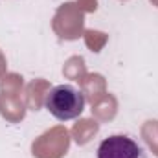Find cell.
<instances>
[{
    "label": "cell",
    "mask_w": 158,
    "mask_h": 158,
    "mask_svg": "<svg viewBox=\"0 0 158 158\" xmlns=\"http://www.w3.org/2000/svg\"><path fill=\"white\" fill-rule=\"evenodd\" d=\"M44 107L59 121L76 119L85 110V96L72 85H57L46 94Z\"/></svg>",
    "instance_id": "6da1fadb"
},
{
    "label": "cell",
    "mask_w": 158,
    "mask_h": 158,
    "mask_svg": "<svg viewBox=\"0 0 158 158\" xmlns=\"http://www.w3.org/2000/svg\"><path fill=\"white\" fill-rule=\"evenodd\" d=\"M98 158H142V147L129 136L114 134L99 143Z\"/></svg>",
    "instance_id": "7a4b0ae2"
}]
</instances>
